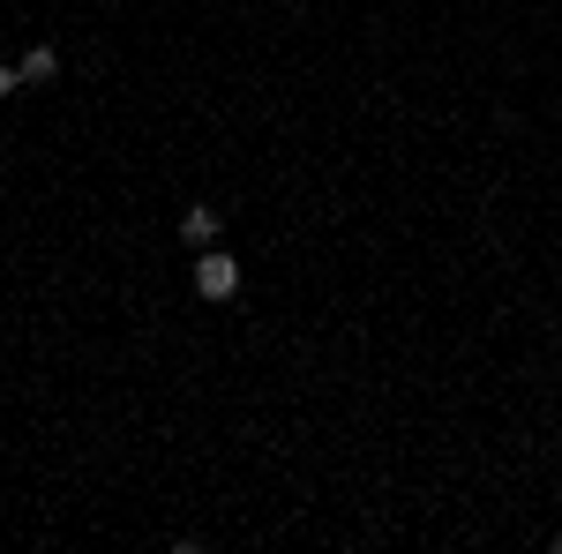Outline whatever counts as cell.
<instances>
[{
    "label": "cell",
    "mask_w": 562,
    "mask_h": 554,
    "mask_svg": "<svg viewBox=\"0 0 562 554\" xmlns=\"http://www.w3.org/2000/svg\"><path fill=\"white\" fill-rule=\"evenodd\" d=\"M195 293L203 299H233L240 293V262L225 256V248H195Z\"/></svg>",
    "instance_id": "cell-1"
},
{
    "label": "cell",
    "mask_w": 562,
    "mask_h": 554,
    "mask_svg": "<svg viewBox=\"0 0 562 554\" xmlns=\"http://www.w3.org/2000/svg\"><path fill=\"white\" fill-rule=\"evenodd\" d=\"M217 225H225V217H217L211 203H188V211H180V240H188V248H217Z\"/></svg>",
    "instance_id": "cell-2"
},
{
    "label": "cell",
    "mask_w": 562,
    "mask_h": 554,
    "mask_svg": "<svg viewBox=\"0 0 562 554\" xmlns=\"http://www.w3.org/2000/svg\"><path fill=\"white\" fill-rule=\"evenodd\" d=\"M53 76H60V53H53V45H31V53H23V83L38 90V83H53Z\"/></svg>",
    "instance_id": "cell-3"
},
{
    "label": "cell",
    "mask_w": 562,
    "mask_h": 554,
    "mask_svg": "<svg viewBox=\"0 0 562 554\" xmlns=\"http://www.w3.org/2000/svg\"><path fill=\"white\" fill-rule=\"evenodd\" d=\"M15 90H31L23 83V60H0V98H15Z\"/></svg>",
    "instance_id": "cell-4"
}]
</instances>
